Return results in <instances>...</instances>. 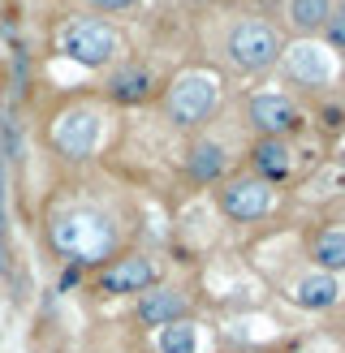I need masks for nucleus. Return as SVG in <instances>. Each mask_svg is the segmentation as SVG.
<instances>
[{
  "label": "nucleus",
  "mask_w": 345,
  "mask_h": 353,
  "mask_svg": "<svg viewBox=\"0 0 345 353\" xmlns=\"http://www.w3.org/2000/svg\"><path fill=\"white\" fill-rule=\"evenodd\" d=\"M164 108L172 125H199L220 108V78L212 69H186V74L172 78Z\"/></svg>",
  "instance_id": "nucleus-2"
},
{
  "label": "nucleus",
  "mask_w": 345,
  "mask_h": 353,
  "mask_svg": "<svg viewBox=\"0 0 345 353\" xmlns=\"http://www.w3.org/2000/svg\"><path fill=\"white\" fill-rule=\"evenodd\" d=\"M333 0H289V22L298 30H324Z\"/></svg>",
  "instance_id": "nucleus-17"
},
{
  "label": "nucleus",
  "mask_w": 345,
  "mask_h": 353,
  "mask_svg": "<svg viewBox=\"0 0 345 353\" xmlns=\"http://www.w3.org/2000/svg\"><path fill=\"white\" fill-rule=\"evenodd\" d=\"M276 57H281V34H276V26L250 17V22H237L229 30V61L241 74H259V69L276 65Z\"/></svg>",
  "instance_id": "nucleus-4"
},
{
  "label": "nucleus",
  "mask_w": 345,
  "mask_h": 353,
  "mask_svg": "<svg viewBox=\"0 0 345 353\" xmlns=\"http://www.w3.org/2000/svg\"><path fill=\"white\" fill-rule=\"evenodd\" d=\"M315 263H319V272H328V276H337V272H345V228L341 224H333V228H324V233L315 237Z\"/></svg>",
  "instance_id": "nucleus-15"
},
{
  "label": "nucleus",
  "mask_w": 345,
  "mask_h": 353,
  "mask_svg": "<svg viewBox=\"0 0 345 353\" xmlns=\"http://www.w3.org/2000/svg\"><path fill=\"white\" fill-rule=\"evenodd\" d=\"M177 319H186V297L177 289H143V297H138V323L168 327Z\"/></svg>",
  "instance_id": "nucleus-10"
},
{
  "label": "nucleus",
  "mask_w": 345,
  "mask_h": 353,
  "mask_svg": "<svg viewBox=\"0 0 345 353\" xmlns=\"http://www.w3.org/2000/svg\"><path fill=\"white\" fill-rule=\"evenodd\" d=\"M95 9H103V13H117V9H130L134 0H91Z\"/></svg>",
  "instance_id": "nucleus-19"
},
{
  "label": "nucleus",
  "mask_w": 345,
  "mask_h": 353,
  "mask_svg": "<svg viewBox=\"0 0 345 353\" xmlns=\"http://www.w3.org/2000/svg\"><path fill=\"white\" fill-rule=\"evenodd\" d=\"M250 160L259 168V181H285L289 168H293V151L285 147V138H264Z\"/></svg>",
  "instance_id": "nucleus-12"
},
{
  "label": "nucleus",
  "mask_w": 345,
  "mask_h": 353,
  "mask_svg": "<svg viewBox=\"0 0 345 353\" xmlns=\"http://www.w3.org/2000/svg\"><path fill=\"white\" fill-rule=\"evenodd\" d=\"M224 168H229V155L220 143H195L190 147V176L195 181H220Z\"/></svg>",
  "instance_id": "nucleus-14"
},
{
  "label": "nucleus",
  "mask_w": 345,
  "mask_h": 353,
  "mask_svg": "<svg viewBox=\"0 0 345 353\" xmlns=\"http://www.w3.org/2000/svg\"><path fill=\"white\" fill-rule=\"evenodd\" d=\"M0 224H5V151H0Z\"/></svg>",
  "instance_id": "nucleus-20"
},
{
  "label": "nucleus",
  "mask_w": 345,
  "mask_h": 353,
  "mask_svg": "<svg viewBox=\"0 0 345 353\" xmlns=\"http://www.w3.org/2000/svg\"><path fill=\"white\" fill-rule=\"evenodd\" d=\"M108 95L117 103H143L151 95V74L143 65H121L117 74L108 78Z\"/></svg>",
  "instance_id": "nucleus-13"
},
{
  "label": "nucleus",
  "mask_w": 345,
  "mask_h": 353,
  "mask_svg": "<svg viewBox=\"0 0 345 353\" xmlns=\"http://www.w3.org/2000/svg\"><path fill=\"white\" fill-rule=\"evenodd\" d=\"M281 57L289 65V74L298 82H306V86H324L333 78V61H328V52L315 39H298L293 48H281Z\"/></svg>",
  "instance_id": "nucleus-9"
},
{
  "label": "nucleus",
  "mask_w": 345,
  "mask_h": 353,
  "mask_svg": "<svg viewBox=\"0 0 345 353\" xmlns=\"http://www.w3.org/2000/svg\"><path fill=\"white\" fill-rule=\"evenodd\" d=\"M52 245H57L61 259H74V268H86V263H103L117 250V228L103 211L91 207H69L52 220Z\"/></svg>",
  "instance_id": "nucleus-1"
},
{
  "label": "nucleus",
  "mask_w": 345,
  "mask_h": 353,
  "mask_svg": "<svg viewBox=\"0 0 345 353\" xmlns=\"http://www.w3.org/2000/svg\"><path fill=\"white\" fill-rule=\"evenodd\" d=\"M61 52L86 69H103L121 52V34L99 17H78L61 30Z\"/></svg>",
  "instance_id": "nucleus-3"
},
{
  "label": "nucleus",
  "mask_w": 345,
  "mask_h": 353,
  "mask_svg": "<svg viewBox=\"0 0 345 353\" xmlns=\"http://www.w3.org/2000/svg\"><path fill=\"white\" fill-rule=\"evenodd\" d=\"M69 285H78V268H65V276H61V289H69Z\"/></svg>",
  "instance_id": "nucleus-21"
},
{
  "label": "nucleus",
  "mask_w": 345,
  "mask_h": 353,
  "mask_svg": "<svg viewBox=\"0 0 345 353\" xmlns=\"http://www.w3.org/2000/svg\"><path fill=\"white\" fill-rule=\"evenodd\" d=\"M220 211L229 220H259L272 211V190L259 176H237L220 190Z\"/></svg>",
  "instance_id": "nucleus-7"
},
{
  "label": "nucleus",
  "mask_w": 345,
  "mask_h": 353,
  "mask_svg": "<svg viewBox=\"0 0 345 353\" xmlns=\"http://www.w3.org/2000/svg\"><path fill=\"white\" fill-rule=\"evenodd\" d=\"M199 323H190V319H177V323H168L160 327V353H199Z\"/></svg>",
  "instance_id": "nucleus-16"
},
{
  "label": "nucleus",
  "mask_w": 345,
  "mask_h": 353,
  "mask_svg": "<svg viewBox=\"0 0 345 353\" xmlns=\"http://www.w3.org/2000/svg\"><path fill=\"white\" fill-rule=\"evenodd\" d=\"M337 297H341V280L328 272H306L293 285V302L306 310H328V306H337Z\"/></svg>",
  "instance_id": "nucleus-11"
},
{
  "label": "nucleus",
  "mask_w": 345,
  "mask_h": 353,
  "mask_svg": "<svg viewBox=\"0 0 345 353\" xmlns=\"http://www.w3.org/2000/svg\"><path fill=\"white\" fill-rule=\"evenodd\" d=\"M103 138V117L95 108H69L52 121V147L69 160H86V155H95Z\"/></svg>",
  "instance_id": "nucleus-5"
},
{
  "label": "nucleus",
  "mask_w": 345,
  "mask_h": 353,
  "mask_svg": "<svg viewBox=\"0 0 345 353\" xmlns=\"http://www.w3.org/2000/svg\"><path fill=\"white\" fill-rule=\"evenodd\" d=\"M155 285V263L147 254H130V259H112L99 272V293L121 297V293H143Z\"/></svg>",
  "instance_id": "nucleus-8"
},
{
  "label": "nucleus",
  "mask_w": 345,
  "mask_h": 353,
  "mask_svg": "<svg viewBox=\"0 0 345 353\" xmlns=\"http://www.w3.org/2000/svg\"><path fill=\"white\" fill-rule=\"evenodd\" d=\"M250 121L264 138H285L302 125V112H298V103L281 91H259L250 99Z\"/></svg>",
  "instance_id": "nucleus-6"
},
{
  "label": "nucleus",
  "mask_w": 345,
  "mask_h": 353,
  "mask_svg": "<svg viewBox=\"0 0 345 353\" xmlns=\"http://www.w3.org/2000/svg\"><path fill=\"white\" fill-rule=\"evenodd\" d=\"M324 34H328V43H333V48H345V5L328 13V22H324Z\"/></svg>",
  "instance_id": "nucleus-18"
}]
</instances>
